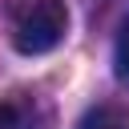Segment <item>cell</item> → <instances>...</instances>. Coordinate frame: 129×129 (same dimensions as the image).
Segmentation results:
<instances>
[{
    "label": "cell",
    "instance_id": "cell-4",
    "mask_svg": "<svg viewBox=\"0 0 129 129\" xmlns=\"http://www.w3.org/2000/svg\"><path fill=\"white\" fill-rule=\"evenodd\" d=\"M113 73H117V81L129 89V20H125V28H121V36H117V48H113Z\"/></svg>",
    "mask_w": 129,
    "mask_h": 129
},
{
    "label": "cell",
    "instance_id": "cell-1",
    "mask_svg": "<svg viewBox=\"0 0 129 129\" xmlns=\"http://www.w3.org/2000/svg\"><path fill=\"white\" fill-rule=\"evenodd\" d=\"M69 32V8L64 0H24L12 12V44L24 56L52 52Z\"/></svg>",
    "mask_w": 129,
    "mask_h": 129
},
{
    "label": "cell",
    "instance_id": "cell-2",
    "mask_svg": "<svg viewBox=\"0 0 129 129\" xmlns=\"http://www.w3.org/2000/svg\"><path fill=\"white\" fill-rule=\"evenodd\" d=\"M0 129H48V109L36 101H0Z\"/></svg>",
    "mask_w": 129,
    "mask_h": 129
},
{
    "label": "cell",
    "instance_id": "cell-3",
    "mask_svg": "<svg viewBox=\"0 0 129 129\" xmlns=\"http://www.w3.org/2000/svg\"><path fill=\"white\" fill-rule=\"evenodd\" d=\"M77 129H129V113L117 109V105H97L81 117Z\"/></svg>",
    "mask_w": 129,
    "mask_h": 129
}]
</instances>
